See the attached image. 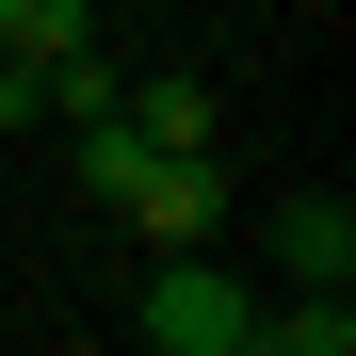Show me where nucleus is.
I'll return each mask as SVG.
<instances>
[{
	"mask_svg": "<svg viewBox=\"0 0 356 356\" xmlns=\"http://www.w3.org/2000/svg\"><path fill=\"white\" fill-rule=\"evenodd\" d=\"M275 259H291V275H356V195H340V178L275 211Z\"/></svg>",
	"mask_w": 356,
	"mask_h": 356,
	"instance_id": "obj_4",
	"label": "nucleus"
},
{
	"mask_svg": "<svg viewBox=\"0 0 356 356\" xmlns=\"http://www.w3.org/2000/svg\"><path fill=\"white\" fill-rule=\"evenodd\" d=\"M113 113H130L146 146H211V130H227V97H211L195 65H162V81H113Z\"/></svg>",
	"mask_w": 356,
	"mask_h": 356,
	"instance_id": "obj_3",
	"label": "nucleus"
},
{
	"mask_svg": "<svg viewBox=\"0 0 356 356\" xmlns=\"http://www.w3.org/2000/svg\"><path fill=\"white\" fill-rule=\"evenodd\" d=\"M130 162H146V130H130V113H65V178H81L97 211L130 195Z\"/></svg>",
	"mask_w": 356,
	"mask_h": 356,
	"instance_id": "obj_5",
	"label": "nucleus"
},
{
	"mask_svg": "<svg viewBox=\"0 0 356 356\" xmlns=\"http://www.w3.org/2000/svg\"><path fill=\"white\" fill-rule=\"evenodd\" d=\"M130 324H146L162 356H243V340H259V291L227 275L211 243H162V259H146V308H130Z\"/></svg>",
	"mask_w": 356,
	"mask_h": 356,
	"instance_id": "obj_1",
	"label": "nucleus"
},
{
	"mask_svg": "<svg viewBox=\"0 0 356 356\" xmlns=\"http://www.w3.org/2000/svg\"><path fill=\"white\" fill-rule=\"evenodd\" d=\"M81 33H97V0H0V49H33V65L81 49Z\"/></svg>",
	"mask_w": 356,
	"mask_h": 356,
	"instance_id": "obj_6",
	"label": "nucleus"
},
{
	"mask_svg": "<svg viewBox=\"0 0 356 356\" xmlns=\"http://www.w3.org/2000/svg\"><path fill=\"white\" fill-rule=\"evenodd\" d=\"M33 113H49V65H33V49H0V130H33Z\"/></svg>",
	"mask_w": 356,
	"mask_h": 356,
	"instance_id": "obj_7",
	"label": "nucleus"
},
{
	"mask_svg": "<svg viewBox=\"0 0 356 356\" xmlns=\"http://www.w3.org/2000/svg\"><path fill=\"white\" fill-rule=\"evenodd\" d=\"M113 227H130L146 259H162V243H211V227H227V162H211V146H146L130 195H113Z\"/></svg>",
	"mask_w": 356,
	"mask_h": 356,
	"instance_id": "obj_2",
	"label": "nucleus"
}]
</instances>
